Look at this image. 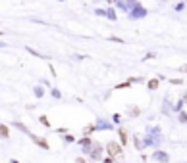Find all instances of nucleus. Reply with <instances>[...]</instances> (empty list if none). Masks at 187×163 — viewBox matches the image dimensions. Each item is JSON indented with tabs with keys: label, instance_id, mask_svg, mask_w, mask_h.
<instances>
[{
	"label": "nucleus",
	"instance_id": "2",
	"mask_svg": "<svg viewBox=\"0 0 187 163\" xmlns=\"http://www.w3.org/2000/svg\"><path fill=\"white\" fill-rule=\"evenodd\" d=\"M93 157H101V148H95V152H93Z\"/></svg>",
	"mask_w": 187,
	"mask_h": 163
},
{
	"label": "nucleus",
	"instance_id": "6",
	"mask_svg": "<svg viewBox=\"0 0 187 163\" xmlns=\"http://www.w3.org/2000/svg\"><path fill=\"white\" fill-rule=\"evenodd\" d=\"M181 69H183V71H187V65H185V67H181Z\"/></svg>",
	"mask_w": 187,
	"mask_h": 163
},
{
	"label": "nucleus",
	"instance_id": "5",
	"mask_svg": "<svg viewBox=\"0 0 187 163\" xmlns=\"http://www.w3.org/2000/svg\"><path fill=\"white\" fill-rule=\"evenodd\" d=\"M77 163H85V161H83V159H77Z\"/></svg>",
	"mask_w": 187,
	"mask_h": 163
},
{
	"label": "nucleus",
	"instance_id": "1",
	"mask_svg": "<svg viewBox=\"0 0 187 163\" xmlns=\"http://www.w3.org/2000/svg\"><path fill=\"white\" fill-rule=\"evenodd\" d=\"M108 152H110V156H114V157H122V148H120L116 142L108 144Z\"/></svg>",
	"mask_w": 187,
	"mask_h": 163
},
{
	"label": "nucleus",
	"instance_id": "3",
	"mask_svg": "<svg viewBox=\"0 0 187 163\" xmlns=\"http://www.w3.org/2000/svg\"><path fill=\"white\" fill-rule=\"evenodd\" d=\"M0 136H8V129L6 127H0Z\"/></svg>",
	"mask_w": 187,
	"mask_h": 163
},
{
	"label": "nucleus",
	"instance_id": "4",
	"mask_svg": "<svg viewBox=\"0 0 187 163\" xmlns=\"http://www.w3.org/2000/svg\"><path fill=\"white\" fill-rule=\"evenodd\" d=\"M156 86H158V81H150L149 83V88H156Z\"/></svg>",
	"mask_w": 187,
	"mask_h": 163
}]
</instances>
